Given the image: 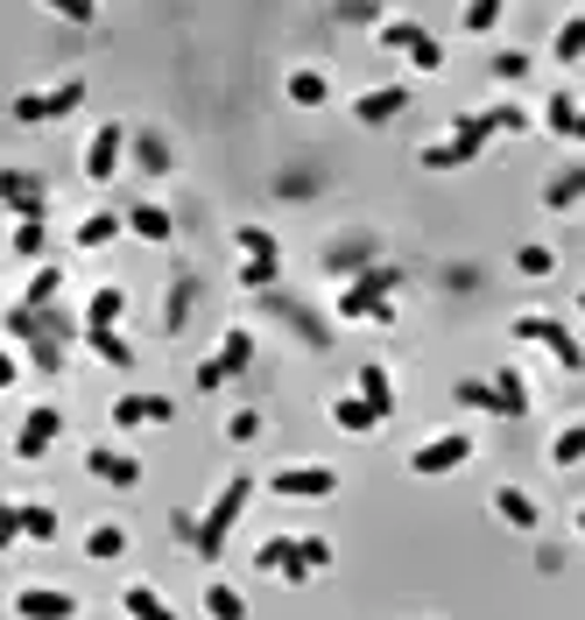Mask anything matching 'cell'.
I'll return each instance as SVG.
<instances>
[{
	"instance_id": "e575fe53",
	"label": "cell",
	"mask_w": 585,
	"mask_h": 620,
	"mask_svg": "<svg viewBox=\"0 0 585 620\" xmlns=\"http://www.w3.org/2000/svg\"><path fill=\"white\" fill-rule=\"evenodd\" d=\"M585 458V423H572V431L551 437V465H578Z\"/></svg>"
},
{
	"instance_id": "83f0119b",
	"label": "cell",
	"mask_w": 585,
	"mask_h": 620,
	"mask_svg": "<svg viewBox=\"0 0 585 620\" xmlns=\"http://www.w3.org/2000/svg\"><path fill=\"white\" fill-rule=\"evenodd\" d=\"M585 198V163L578 169H564V177H551V184H543V205H551V211H564V205H578Z\"/></svg>"
},
{
	"instance_id": "8d00e7d4",
	"label": "cell",
	"mask_w": 585,
	"mask_h": 620,
	"mask_svg": "<svg viewBox=\"0 0 585 620\" xmlns=\"http://www.w3.org/2000/svg\"><path fill=\"white\" fill-rule=\"evenodd\" d=\"M297 565H304V578L325 571V565H331V542H325V536H297Z\"/></svg>"
},
{
	"instance_id": "b9f144b4",
	"label": "cell",
	"mask_w": 585,
	"mask_h": 620,
	"mask_svg": "<svg viewBox=\"0 0 585 620\" xmlns=\"http://www.w3.org/2000/svg\"><path fill=\"white\" fill-rule=\"evenodd\" d=\"M184 318H191V282L177 276V282H170V303H163V324H170V332H177Z\"/></svg>"
},
{
	"instance_id": "c3c4849f",
	"label": "cell",
	"mask_w": 585,
	"mask_h": 620,
	"mask_svg": "<svg viewBox=\"0 0 585 620\" xmlns=\"http://www.w3.org/2000/svg\"><path fill=\"white\" fill-rule=\"evenodd\" d=\"M494 22H501V8H494V0H480V8H465V29H473V35H486Z\"/></svg>"
},
{
	"instance_id": "277c9868",
	"label": "cell",
	"mask_w": 585,
	"mask_h": 620,
	"mask_svg": "<svg viewBox=\"0 0 585 620\" xmlns=\"http://www.w3.org/2000/svg\"><path fill=\"white\" fill-rule=\"evenodd\" d=\"M515 339H530V345H543V353H551L564 374H585V345L564 332L557 318H515Z\"/></svg>"
},
{
	"instance_id": "3957f363",
	"label": "cell",
	"mask_w": 585,
	"mask_h": 620,
	"mask_svg": "<svg viewBox=\"0 0 585 620\" xmlns=\"http://www.w3.org/2000/svg\"><path fill=\"white\" fill-rule=\"evenodd\" d=\"M78 100H85V78H64V85H50V92H14L8 113H14V127H43V121H64Z\"/></svg>"
},
{
	"instance_id": "816d5d0a",
	"label": "cell",
	"mask_w": 585,
	"mask_h": 620,
	"mask_svg": "<svg viewBox=\"0 0 585 620\" xmlns=\"http://www.w3.org/2000/svg\"><path fill=\"white\" fill-rule=\"evenodd\" d=\"M578 310H585V289H578Z\"/></svg>"
},
{
	"instance_id": "484cf974",
	"label": "cell",
	"mask_w": 585,
	"mask_h": 620,
	"mask_svg": "<svg viewBox=\"0 0 585 620\" xmlns=\"http://www.w3.org/2000/svg\"><path fill=\"white\" fill-rule=\"evenodd\" d=\"M494 515L509 521V529H536V500L522 494V487H501V494H494Z\"/></svg>"
},
{
	"instance_id": "6da1fadb",
	"label": "cell",
	"mask_w": 585,
	"mask_h": 620,
	"mask_svg": "<svg viewBox=\"0 0 585 620\" xmlns=\"http://www.w3.org/2000/svg\"><path fill=\"white\" fill-rule=\"evenodd\" d=\"M247 500H255V479H247V473H233L226 487H219V500L205 508V521H198V557H205V565H219V550H226V529L247 515Z\"/></svg>"
},
{
	"instance_id": "30bf717a",
	"label": "cell",
	"mask_w": 585,
	"mask_h": 620,
	"mask_svg": "<svg viewBox=\"0 0 585 620\" xmlns=\"http://www.w3.org/2000/svg\"><path fill=\"white\" fill-rule=\"evenodd\" d=\"M71 613H78V599L57 592V586H22L14 592V620H71Z\"/></svg>"
},
{
	"instance_id": "7bdbcfd3",
	"label": "cell",
	"mask_w": 585,
	"mask_h": 620,
	"mask_svg": "<svg viewBox=\"0 0 585 620\" xmlns=\"http://www.w3.org/2000/svg\"><path fill=\"white\" fill-rule=\"evenodd\" d=\"M515 268H522V276H551V268H557V255H551V247H522V255H515Z\"/></svg>"
},
{
	"instance_id": "ba28073f",
	"label": "cell",
	"mask_w": 585,
	"mask_h": 620,
	"mask_svg": "<svg viewBox=\"0 0 585 620\" xmlns=\"http://www.w3.org/2000/svg\"><path fill=\"white\" fill-rule=\"evenodd\" d=\"M268 487H276L283 500H331L339 494V473H331V465H283Z\"/></svg>"
},
{
	"instance_id": "d6986e66",
	"label": "cell",
	"mask_w": 585,
	"mask_h": 620,
	"mask_svg": "<svg viewBox=\"0 0 585 620\" xmlns=\"http://www.w3.org/2000/svg\"><path fill=\"white\" fill-rule=\"evenodd\" d=\"M121 613H127V620H177V607H170L155 586H127V592H121Z\"/></svg>"
},
{
	"instance_id": "f6af8a7d",
	"label": "cell",
	"mask_w": 585,
	"mask_h": 620,
	"mask_svg": "<svg viewBox=\"0 0 585 620\" xmlns=\"http://www.w3.org/2000/svg\"><path fill=\"white\" fill-rule=\"evenodd\" d=\"M409 64H417V71H444V50H438V35H423V43L409 50Z\"/></svg>"
},
{
	"instance_id": "44dd1931",
	"label": "cell",
	"mask_w": 585,
	"mask_h": 620,
	"mask_svg": "<svg viewBox=\"0 0 585 620\" xmlns=\"http://www.w3.org/2000/svg\"><path fill=\"white\" fill-rule=\"evenodd\" d=\"M57 297H64V268H35V276H29V289H22V303L29 310H57Z\"/></svg>"
},
{
	"instance_id": "d590c367",
	"label": "cell",
	"mask_w": 585,
	"mask_h": 620,
	"mask_svg": "<svg viewBox=\"0 0 585 620\" xmlns=\"http://www.w3.org/2000/svg\"><path fill=\"white\" fill-rule=\"evenodd\" d=\"M423 35H431L423 22H381V50H417Z\"/></svg>"
},
{
	"instance_id": "9c48e42d",
	"label": "cell",
	"mask_w": 585,
	"mask_h": 620,
	"mask_svg": "<svg viewBox=\"0 0 585 620\" xmlns=\"http://www.w3.org/2000/svg\"><path fill=\"white\" fill-rule=\"evenodd\" d=\"M339 318L346 324H396V297H374L367 282H346L339 289Z\"/></svg>"
},
{
	"instance_id": "bcb514c9",
	"label": "cell",
	"mask_w": 585,
	"mask_h": 620,
	"mask_svg": "<svg viewBox=\"0 0 585 620\" xmlns=\"http://www.w3.org/2000/svg\"><path fill=\"white\" fill-rule=\"evenodd\" d=\"M522 71H530V56H522V50H501V56H494V78H501V85H515Z\"/></svg>"
},
{
	"instance_id": "f1b7e54d",
	"label": "cell",
	"mask_w": 585,
	"mask_h": 620,
	"mask_svg": "<svg viewBox=\"0 0 585 620\" xmlns=\"http://www.w3.org/2000/svg\"><path fill=\"white\" fill-rule=\"evenodd\" d=\"M289 100H297V106H325L331 100V85H325V71H289Z\"/></svg>"
},
{
	"instance_id": "f35d334b",
	"label": "cell",
	"mask_w": 585,
	"mask_h": 620,
	"mask_svg": "<svg viewBox=\"0 0 585 620\" xmlns=\"http://www.w3.org/2000/svg\"><path fill=\"white\" fill-rule=\"evenodd\" d=\"M14 255H22V261L43 255V219H14Z\"/></svg>"
},
{
	"instance_id": "74e56055",
	"label": "cell",
	"mask_w": 585,
	"mask_h": 620,
	"mask_svg": "<svg viewBox=\"0 0 585 620\" xmlns=\"http://www.w3.org/2000/svg\"><path fill=\"white\" fill-rule=\"evenodd\" d=\"M557 56H564V64H578V56H585V14H572V22L557 29Z\"/></svg>"
},
{
	"instance_id": "e0dca14e",
	"label": "cell",
	"mask_w": 585,
	"mask_h": 620,
	"mask_svg": "<svg viewBox=\"0 0 585 620\" xmlns=\"http://www.w3.org/2000/svg\"><path fill=\"white\" fill-rule=\"evenodd\" d=\"M360 395H367V410H374L381 423L396 416V381H388V366H381V360H367V366H360Z\"/></svg>"
},
{
	"instance_id": "4dcf8cb0",
	"label": "cell",
	"mask_w": 585,
	"mask_h": 620,
	"mask_svg": "<svg viewBox=\"0 0 585 620\" xmlns=\"http://www.w3.org/2000/svg\"><path fill=\"white\" fill-rule=\"evenodd\" d=\"M205 613H212V620H247V599L212 578V586H205Z\"/></svg>"
},
{
	"instance_id": "d4e9b609",
	"label": "cell",
	"mask_w": 585,
	"mask_h": 620,
	"mask_svg": "<svg viewBox=\"0 0 585 620\" xmlns=\"http://www.w3.org/2000/svg\"><path fill=\"white\" fill-rule=\"evenodd\" d=\"M85 557H92V565H113V557H127V529H121V521H100V529L85 536Z\"/></svg>"
},
{
	"instance_id": "2e32d148",
	"label": "cell",
	"mask_w": 585,
	"mask_h": 620,
	"mask_svg": "<svg viewBox=\"0 0 585 620\" xmlns=\"http://www.w3.org/2000/svg\"><path fill=\"white\" fill-rule=\"evenodd\" d=\"M255 571L289 578V586H297V578H304V565H297V536H268L261 550H255Z\"/></svg>"
},
{
	"instance_id": "cb8c5ba5",
	"label": "cell",
	"mask_w": 585,
	"mask_h": 620,
	"mask_svg": "<svg viewBox=\"0 0 585 620\" xmlns=\"http://www.w3.org/2000/svg\"><path fill=\"white\" fill-rule=\"evenodd\" d=\"M331 423H339V431H353V437H360V431H374L381 416L367 410V395H331Z\"/></svg>"
},
{
	"instance_id": "4316f807",
	"label": "cell",
	"mask_w": 585,
	"mask_h": 620,
	"mask_svg": "<svg viewBox=\"0 0 585 620\" xmlns=\"http://www.w3.org/2000/svg\"><path fill=\"white\" fill-rule=\"evenodd\" d=\"M494 395H501V416H530V381H522L515 366H501V374H494Z\"/></svg>"
},
{
	"instance_id": "ab89813d",
	"label": "cell",
	"mask_w": 585,
	"mask_h": 620,
	"mask_svg": "<svg viewBox=\"0 0 585 620\" xmlns=\"http://www.w3.org/2000/svg\"><path fill=\"white\" fill-rule=\"evenodd\" d=\"M459 402H465V410H494V416H501V395H494V381H459Z\"/></svg>"
},
{
	"instance_id": "52a82bcc",
	"label": "cell",
	"mask_w": 585,
	"mask_h": 620,
	"mask_svg": "<svg viewBox=\"0 0 585 620\" xmlns=\"http://www.w3.org/2000/svg\"><path fill=\"white\" fill-rule=\"evenodd\" d=\"M127 142H134V134H127L121 121H106V127L85 142V177H92V184H113V177H121V155H127Z\"/></svg>"
},
{
	"instance_id": "8fae6325",
	"label": "cell",
	"mask_w": 585,
	"mask_h": 620,
	"mask_svg": "<svg viewBox=\"0 0 585 620\" xmlns=\"http://www.w3.org/2000/svg\"><path fill=\"white\" fill-rule=\"evenodd\" d=\"M177 416V402L170 395H113V423L121 431H142V423H170Z\"/></svg>"
},
{
	"instance_id": "d6a6232c",
	"label": "cell",
	"mask_w": 585,
	"mask_h": 620,
	"mask_svg": "<svg viewBox=\"0 0 585 620\" xmlns=\"http://www.w3.org/2000/svg\"><path fill=\"white\" fill-rule=\"evenodd\" d=\"M331 268H339V276H346V268H353V276L381 268V261H374V240H346V247H331Z\"/></svg>"
},
{
	"instance_id": "5bb4252c",
	"label": "cell",
	"mask_w": 585,
	"mask_h": 620,
	"mask_svg": "<svg viewBox=\"0 0 585 620\" xmlns=\"http://www.w3.org/2000/svg\"><path fill=\"white\" fill-rule=\"evenodd\" d=\"M0 198L14 205V219H43V184L29 169H0Z\"/></svg>"
},
{
	"instance_id": "681fc988",
	"label": "cell",
	"mask_w": 585,
	"mask_h": 620,
	"mask_svg": "<svg viewBox=\"0 0 585 620\" xmlns=\"http://www.w3.org/2000/svg\"><path fill=\"white\" fill-rule=\"evenodd\" d=\"M572 142H585V113H578V134H572Z\"/></svg>"
},
{
	"instance_id": "9a60e30c",
	"label": "cell",
	"mask_w": 585,
	"mask_h": 620,
	"mask_svg": "<svg viewBox=\"0 0 585 620\" xmlns=\"http://www.w3.org/2000/svg\"><path fill=\"white\" fill-rule=\"evenodd\" d=\"M85 465H92V479H113V487H134V479H142V458L113 452V444H92Z\"/></svg>"
},
{
	"instance_id": "60d3db41",
	"label": "cell",
	"mask_w": 585,
	"mask_h": 620,
	"mask_svg": "<svg viewBox=\"0 0 585 620\" xmlns=\"http://www.w3.org/2000/svg\"><path fill=\"white\" fill-rule=\"evenodd\" d=\"M486 127H494V134H522V127H530V113H522L515 100L509 106H486Z\"/></svg>"
},
{
	"instance_id": "7402d4cb",
	"label": "cell",
	"mask_w": 585,
	"mask_h": 620,
	"mask_svg": "<svg viewBox=\"0 0 585 620\" xmlns=\"http://www.w3.org/2000/svg\"><path fill=\"white\" fill-rule=\"evenodd\" d=\"M233 247H240V261H283V247H276L268 226H233Z\"/></svg>"
},
{
	"instance_id": "5b68a950",
	"label": "cell",
	"mask_w": 585,
	"mask_h": 620,
	"mask_svg": "<svg viewBox=\"0 0 585 620\" xmlns=\"http://www.w3.org/2000/svg\"><path fill=\"white\" fill-rule=\"evenodd\" d=\"M57 437H64V410H57V402H35V410L22 416V431H14V458H22V465H35V458H43Z\"/></svg>"
},
{
	"instance_id": "f546056e",
	"label": "cell",
	"mask_w": 585,
	"mask_h": 620,
	"mask_svg": "<svg viewBox=\"0 0 585 620\" xmlns=\"http://www.w3.org/2000/svg\"><path fill=\"white\" fill-rule=\"evenodd\" d=\"M578 100H572V92H557V100L551 106H543V127H551V134H564V142H572V134H578Z\"/></svg>"
},
{
	"instance_id": "603a6c76",
	"label": "cell",
	"mask_w": 585,
	"mask_h": 620,
	"mask_svg": "<svg viewBox=\"0 0 585 620\" xmlns=\"http://www.w3.org/2000/svg\"><path fill=\"white\" fill-rule=\"evenodd\" d=\"M247 360H255V332H240V324H233V332H226V345H219V353H212V366H219V374L233 381V374H240Z\"/></svg>"
},
{
	"instance_id": "ac0fdd59",
	"label": "cell",
	"mask_w": 585,
	"mask_h": 620,
	"mask_svg": "<svg viewBox=\"0 0 585 620\" xmlns=\"http://www.w3.org/2000/svg\"><path fill=\"white\" fill-rule=\"evenodd\" d=\"M127 155H134V169H142V177H170V142H163L155 127H142V134H134V142H127Z\"/></svg>"
},
{
	"instance_id": "ffe728a7",
	"label": "cell",
	"mask_w": 585,
	"mask_h": 620,
	"mask_svg": "<svg viewBox=\"0 0 585 620\" xmlns=\"http://www.w3.org/2000/svg\"><path fill=\"white\" fill-rule=\"evenodd\" d=\"M127 232H134V240H148V247H163L177 226H170V211H163V205H134V211H127Z\"/></svg>"
},
{
	"instance_id": "1f68e13d",
	"label": "cell",
	"mask_w": 585,
	"mask_h": 620,
	"mask_svg": "<svg viewBox=\"0 0 585 620\" xmlns=\"http://www.w3.org/2000/svg\"><path fill=\"white\" fill-rule=\"evenodd\" d=\"M85 345H92V360H106V366H134V345L121 332H85Z\"/></svg>"
},
{
	"instance_id": "836d02e7",
	"label": "cell",
	"mask_w": 585,
	"mask_h": 620,
	"mask_svg": "<svg viewBox=\"0 0 585 620\" xmlns=\"http://www.w3.org/2000/svg\"><path fill=\"white\" fill-rule=\"evenodd\" d=\"M127 219H113V211H92V219L85 226H78V247H85V255H92V247H106L113 240V232H121Z\"/></svg>"
},
{
	"instance_id": "ee69618b",
	"label": "cell",
	"mask_w": 585,
	"mask_h": 620,
	"mask_svg": "<svg viewBox=\"0 0 585 620\" xmlns=\"http://www.w3.org/2000/svg\"><path fill=\"white\" fill-rule=\"evenodd\" d=\"M283 276V261H240V289H268Z\"/></svg>"
},
{
	"instance_id": "7c38bea8",
	"label": "cell",
	"mask_w": 585,
	"mask_h": 620,
	"mask_svg": "<svg viewBox=\"0 0 585 620\" xmlns=\"http://www.w3.org/2000/svg\"><path fill=\"white\" fill-rule=\"evenodd\" d=\"M121 318H127V289L121 282H100V289H92V303H85V332H121Z\"/></svg>"
},
{
	"instance_id": "4fadbf2b",
	"label": "cell",
	"mask_w": 585,
	"mask_h": 620,
	"mask_svg": "<svg viewBox=\"0 0 585 620\" xmlns=\"http://www.w3.org/2000/svg\"><path fill=\"white\" fill-rule=\"evenodd\" d=\"M396 113H409V85H374V92H360V100H353V121H367V127L396 121Z\"/></svg>"
},
{
	"instance_id": "f907efd6",
	"label": "cell",
	"mask_w": 585,
	"mask_h": 620,
	"mask_svg": "<svg viewBox=\"0 0 585 620\" xmlns=\"http://www.w3.org/2000/svg\"><path fill=\"white\" fill-rule=\"evenodd\" d=\"M578 536H585V508H578Z\"/></svg>"
},
{
	"instance_id": "8992f818",
	"label": "cell",
	"mask_w": 585,
	"mask_h": 620,
	"mask_svg": "<svg viewBox=\"0 0 585 620\" xmlns=\"http://www.w3.org/2000/svg\"><path fill=\"white\" fill-rule=\"evenodd\" d=\"M465 458H473V437H465V431H444V437L423 444V452H409V473H417V479H438V473H459Z\"/></svg>"
},
{
	"instance_id": "7dc6e473",
	"label": "cell",
	"mask_w": 585,
	"mask_h": 620,
	"mask_svg": "<svg viewBox=\"0 0 585 620\" xmlns=\"http://www.w3.org/2000/svg\"><path fill=\"white\" fill-rule=\"evenodd\" d=\"M255 431H261V416H255V410H233V416H226V437H233V444H247Z\"/></svg>"
},
{
	"instance_id": "7a4b0ae2",
	"label": "cell",
	"mask_w": 585,
	"mask_h": 620,
	"mask_svg": "<svg viewBox=\"0 0 585 620\" xmlns=\"http://www.w3.org/2000/svg\"><path fill=\"white\" fill-rule=\"evenodd\" d=\"M486 142H494L486 113H459L452 142H431V148H423V169H465V163H480V148H486Z\"/></svg>"
}]
</instances>
